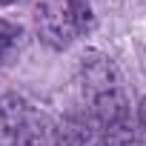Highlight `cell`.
<instances>
[{"mask_svg":"<svg viewBox=\"0 0 146 146\" xmlns=\"http://www.w3.org/2000/svg\"><path fill=\"white\" fill-rule=\"evenodd\" d=\"M17 146H57V126L43 112H26Z\"/></svg>","mask_w":146,"mask_h":146,"instance_id":"obj_5","label":"cell"},{"mask_svg":"<svg viewBox=\"0 0 146 146\" xmlns=\"http://www.w3.org/2000/svg\"><path fill=\"white\" fill-rule=\"evenodd\" d=\"M35 29H37V37L49 49L54 52L69 49L78 37V26L72 17L69 0H40L35 9Z\"/></svg>","mask_w":146,"mask_h":146,"instance_id":"obj_2","label":"cell"},{"mask_svg":"<svg viewBox=\"0 0 146 146\" xmlns=\"http://www.w3.org/2000/svg\"><path fill=\"white\" fill-rule=\"evenodd\" d=\"M57 146H103V126L89 115H69L57 126Z\"/></svg>","mask_w":146,"mask_h":146,"instance_id":"obj_3","label":"cell"},{"mask_svg":"<svg viewBox=\"0 0 146 146\" xmlns=\"http://www.w3.org/2000/svg\"><path fill=\"white\" fill-rule=\"evenodd\" d=\"M137 126H140V135H146V98L137 106Z\"/></svg>","mask_w":146,"mask_h":146,"instance_id":"obj_9","label":"cell"},{"mask_svg":"<svg viewBox=\"0 0 146 146\" xmlns=\"http://www.w3.org/2000/svg\"><path fill=\"white\" fill-rule=\"evenodd\" d=\"M69 9H72V17H75L78 35H86L95 29V15H92L89 0H69Z\"/></svg>","mask_w":146,"mask_h":146,"instance_id":"obj_8","label":"cell"},{"mask_svg":"<svg viewBox=\"0 0 146 146\" xmlns=\"http://www.w3.org/2000/svg\"><path fill=\"white\" fill-rule=\"evenodd\" d=\"M103 146H146V140L140 129H135L132 120H126V123L103 129Z\"/></svg>","mask_w":146,"mask_h":146,"instance_id":"obj_6","label":"cell"},{"mask_svg":"<svg viewBox=\"0 0 146 146\" xmlns=\"http://www.w3.org/2000/svg\"><path fill=\"white\" fill-rule=\"evenodd\" d=\"M26 112H29V106L20 95L0 98V146H17V135L26 120Z\"/></svg>","mask_w":146,"mask_h":146,"instance_id":"obj_4","label":"cell"},{"mask_svg":"<svg viewBox=\"0 0 146 146\" xmlns=\"http://www.w3.org/2000/svg\"><path fill=\"white\" fill-rule=\"evenodd\" d=\"M80 80H83V92L89 98V115L103 129L132 120L123 78L109 54L95 52V49L86 52L80 57Z\"/></svg>","mask_w":146,"mask_h":146,"instance_id":"obj_1","label":"cell"},{"mask_svg":"<svg viewBox=\"0 0 146 146\" xmlns=\"http://www.w3.org/2000/svg\"><path fill=\"white\" fill-rule=\"evenodd\" d=\"M17 43H20V26H15L12 20L0 17V63L12 57V52L17 49Z\"/></svg>","mask_w":146,"mask_h":146,"instance_id":"obj_7","label":"cell"}]
</instances>
